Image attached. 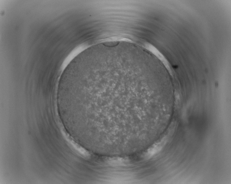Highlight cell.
Masks as SVG:
<instances>
[{"label":"cell","instance_id":"cell-1","mask_svg":"<svg viewBox=\"0 0 231 184\" xmlns=\"http://www.w3.org/2000/svg\"><path fill=\"white\" fill-rule=\"evenodd\" d=\"M142 45H143V47L152 53L160 60L169 71L170 75L172 76L173 75V70L169 62L163 54L156 47L149 43L146 42H143Z\"/></svg>","mask_w":231,"mask_h":184},{"label":"cell","instance_id":"cell-2","mask_svg":"<svg viewBox=\"0 0 231 184\" xmlns=\"http://www.w3.org/2000/svg\"><path fill=\"white\" fill-rule=\"evenodd\" d=\"M163 144L160 142V144L155 145L154 147L152 148L150 151H149L148 155L149 156H153L154 154H156L158 152L160 151L162 148Z\"/></svg>","mask_w":231,"mask_h":184},{"label":"cell","instance_id":"cell-3","mask_svg":"<svg viewBox=\"0 0 231 184\" xmlns=\"http://www.w3.org/2000/svg\"><path fill=\"white\" fill-rule=\"evenodd\" d=\"M101 46V47H103V48H105V47H102V46Z\"/></svg>","mask_w":231,"mask_h":184}]
</instances>
